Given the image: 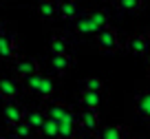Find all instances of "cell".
<instances>
[{
	"mask_svg": "<svg viewBox=\"0 0 150 139\" xmlns=\"http://www.w3.org/2000/svg\"><path fill=\"white\" fill-rule=\"evenodd\" d=\"M95 46H97L99 51H104V53H115V51H119V46H122V40H119V35H117V31L115 29H102V31L95 35Z\"/></svg>",
	"mask_w": 150,
	"mask_h": 139,
	"instance_id": "1",
	"label": "cell"
},
{
	"mask_svg": "<svg viewBox=\"0 0 150 139\" xmlns=\"http://www.w3.org/2000/svg\"><path fill=\"white\" fill-rule=\"evenodd\" d=\"M0 60H18V38L9 31L0 33Z\"/></svg>",
	"mask_w": 150,
	"mask_h": 139,
	"instance_id": "2",
	"label": "cell"
},
{
	"mask_svg": "<svg viewBox=\"0 0 150 139\" xmlns=\"http://www.w3.org/2000/svg\"><path fill=\"white\" fill-rule=\"evenodd\" d=\"M126 46H128V51H130L132 55L146 57L150 53V35L148 33H135V35L128 38Z\"/></svg>",
	"mask_w": 150,
	"mask_h": 139,
	"instance_id": "3",
	"label": "cell"
},
{
	"mask_svg": "<svg viewBox=\"0 0 150 139\" xmlns=\"http://www.w3.org/2000/svg\"><path fill=\"white\" fill-rule=\"evenodd\" d=\"M24 113L27 111H24L20 104H16L13 99H7V104L2 106V119L9 126H16V124H20V121H24Z\"/></svg>",
	"mask_w": 150,
	"mask_h": 139,
	"instance_id": "4",
	"label": "cell"
},
{
	"mask_svg": "<svg viewBox=\"0 0 150 139\" xmlns=\"http://www.w3.org/2000/svg\"><path fill=\"white\" fill-rule=\"evenodd\" d=\"M77 121H80V128L84 133H97L99 130V113L97 111L82 108V113L77 115Z\"/></svg>",
	"mask_w": 150,
	"mask_h": 139,
	"instance_id": "5",
	"label": "cell"
},
{
	"mask_svg": "<svg viewBox=\"0 0 150 139\" xmlns=\"http://www.w3.org/2000/svg\"><path fill=\"white\" fill-rule=\"evenodd\" d=\"M13 71H16L18 77L27 79L29 75L40 71V64H38V60H33V57H18V60H13Z\"/></svg>",
	"mask_w": 150,
	"mask_h": 139,
	"instance_id": "6",
	"label": "cell"
},
{
	"mask_svg": "<svg viewBox=\"0 0 150 139\" xmlns=\"http://www.w3.org/2000/svg\"><path fill=\"white\" fill-rule=\"evenodd\" d=\"M73 64L75 60L71 53H53L51 55V69L55 71V75H66Z\"/></svg>",
	"mask_w": 150,
	"mask_h": 139,
	"instance_id": "7",
	"label": "cell"
},
{
	"mask_svg": "<svg viewBox=\"0 0 150 139\" xmlns=\"http://www.w3.org/2000/svg\"><path fill=\"white\" fill-rule=\"evenodd\" d=\"M38 16L42 20H53L60 16V2L57 0H40L38 2Z\"/></svg>",
	"mask_w": 150,
	"mask_h": 139,
	"instance_id": "8",
	"label": "cell"
},
{
	"mask_svg": "<svg viewBox=\"0 0 150 139\" xmlns=\"http://www.w3.org/2000/svg\"><path fill=\"white\" fill-rule=\"evenodd\" d=\"M80 106L88 111H99L102 106V93L99 91H82L80 93Z\"/></svg>",
	"mask_w": 150,
	"mask_h": 139,
	"instance_id": "9",
	"label": "cell"
},
{
	"mask_svg": "<svg viewBox=\"0 0 150 139\" xmlns=\"http://www.w3.org/2000/svg\"><path fill=\"white\" fill-rule=\"evenodd\" d=\"M75 33H77V35H97L99 29L93 24V20L88 18V13H82L80 18H75Z\"/></svg>",
	"mask_w": 150,
	"mask_h": 139,
	"instance_id": "10",
	"label": "cell"
},
{
	"mask_svg": "<svg viewBox=\"0 0 150 139\" xmlns=\"http://www.w3.org/2000/svg\"><path fill=\"white\" fill-rule=\"evenodd\" d=\"M97 139H128V130L124 126L115 124V126H102L97 130Z\"/></svg>",
	"mask_w": 150,
	"mask_h": 139,
	"instance_id": "11",
	"label": "cell"
},
{
	"mask_svg": "<svg viewBox=\"0 0 150 139\" xmlns=\"http://www.w3.org/2000/svg\"><path fill=\"white\" fill-rule=\"evenodd\" d=\"M0 93L5 99H16L20 95V84L13 77H0Z\"/></svg>",
	"mask_w": 150,
	"mask_h": 139,
	"instance_id": "12",
	"label": "cell"
},
{
	"mask_svg": "<svg viewBox=\"0 0 150 139\" xmlns=\"http://www.w3.org/2000/svg\"><path fill=\"white\" fill-rule=\"evenodd\" d=\"M82 16V9L77 0H60V18L64 20H75Z\"/></svg>",
	"mask_w": 150,
	"mask_h": 139,
	"instance_id": "13",
	"label": "cell"
},
{
	"mask_svg": "<svg viewBox=\"0 0 150 139\" xmlns=\"http://www.w3.org/2000/svg\"><path fill=\"white\" fill-rule=\"evenodd\" d=\"M69 115H73V111H71L66 104H62V102H51L49 108H47V117H51V119H55V121L66 119Z\"/></svg>",
	"mask_w": 150,
	"mask_h": 139,
	"instance_id": "14",
	"label": "cell"
},
{
	"mask_svg": "<svg viewBox=\"0 0 150 139\" xmlns=\"http://www.w3.org/2000/svg\"><path fill=\"white\" fill-rule=\"evenodd\" d=\"M135 108H137V115L139 117H144V119L150 121V91H144V93L137 95Z\"/></svg>",
	"mask_w": 150,
	"mask_h": 139,
	"instance_id": "15",
	"label": "cell"
},
{
	"mask_svg": "<svg viewBox=\"0 0 150 139\" xmlns=\"http://www.w3.org/2000/svg\"><path fill=\"white\" fill-rule=\"evenodd\" d=\"M144 5V0H115V7L119 13H139Z\"/></svg>",
	"mask_w": 150,
	"mask_h": 139,
	"instance_id": "16",
	"label": "cell"
},
{
	"mask_svg": "<svg viewBox=\"0 0 150 139\" xmlns=\"http://www.w3.org/2000/svg\"><path fill=\"white\" fill-rule=\"evenodd\" d=\"M53 93H55V82H53V77H49V75H42V82H40V86H38L35 95L42 99H51Z\"/></svg>",
	"mask_w": 150,
	"mask_h": 139,
	"instance_id": "17",
	"label": "cell"
},
{
	"mask_svg": "<svg viewBox=\"0 0 150 139\" xmlns=\"http://www.w3.org/2000/svg\"><path fill=\"white\" fill-rule=\"evenodd\" d=\"M49 49H51V53H69L71 42H69V38H64L62 33H55V35L49 40Z\"/></svg>",
	"mask_w": 150,
	"mask_h": 139,
	"instance_id": "18",
	"label": "cell"
},
{
	"mask_svg": "<svg viewBox=\"0 0 150 139\" xmlns=\"http://www.w3.org/2000/svg\"><path fill=\"white\" fill-rule=\"evenodd\" d=\"M40 135L47 137V139H60V121L47 117V121H44L42 128H40Z\"/></svg>",
	"mask_w": 150,
	"mask_h": 139,
	"instance_id": "19",
	"label": "cell"
},
{
	"mask_svg": "<svg viewBox=\"0 0 150 139\" xmlns=\"http://www.w3.org/2000/svg\"><path fill=\"white\" fill-rule=\"evenodd\" d=\"M88 18L93 20V24L99 29V31L110 27V18H108V13H106L104 9H93V11H88Z\"/></svg>",
	"mask_w": 150,
	"mask_h": 139,
	"instance_id": "20",
	"label": "cell"
},
{
	"mask_svg": "<svg viewBox=\"0 0 150 139\" xmlns=\"http://www.w3.org/2000/svg\"><path fill=\"white\" fill-rule=\"evenodd\" d=\"M24 121H27L33 130H40L42 124L47 121V115H44L42 111H27V113H24Z\"/></svg>",
	"mask_w": 150,
	"mask_h": 139,
	"instance_id": "21",
	"label": "cell"
},
{
	"mask_svg": "<svg viewBox=\"0 0 150 139\" xmlns=\"http://www.w3.org/2000/svg\"><path fill=\"white\" fill-rule=\"evenodd\" d=\"M31 135H33V128L27 124V121H20V124L11 126L9 139H31Z\"/></svg>",
	"mask_w": 150,
	"mask_h": 139,
	"instance_id": "22",
	"label": "cell"
},
{
	"mask_svg": "<svg viewBox=\"0 0 150 139\" xmlns=\"http://www.w3.org/2000/svg\"><path fill=\"white\" fill-rule=\"evenodd\" d=\"M102 88H104V82L99 77H95V75H91V77H86L82 82V91H99L102 93Z\"/></svg>",
	"mask_w": 150,
	"mask_h": 139,
	"instance_id": "23",
	"label": "cell"
},
{
	"mask_svg": "<svg viewBox=\"0 0 150 139\" xmlns=\"http://www.w3.org/2000/svg\"><path fill=\"white\" fill-rule=\"evenodd\" d=\"M40 82H42V73L38 71V73L29 75V77L24 79V86H27V88H29L31 93H35V91H38V86H40Z\"/></svg>",
	"mask_w": 150,
	"mask_h": 139,
	"instance_id": "24",
	"label": "cell"
},
{
	"mask_svg": "<svg viewBox=\"0 0 150 139\" xmlns=\"http://www.w3.org/2000/svg\"><path fill=\"white\" fill-rule=\"evenodd\" d=\"M146 62H148V69H150V53L146 55Z\"/></svg>",
	"mask_w": 150,
	"mask_h": 139,
	"instance_id": "25",
	"label": "cell"
},
{
	"mask_svg": "<svg viewBox=\"0 0 150 139\" xmlns=\"http://www.w3.org/2000/svg\"><path fill=\"white\" fill-rule=\"evenodd\" d=\"M2 31H5V24H2V22H0V33H2Z\"/></svg>",
	"mask_w": 150,
	"mask_h": 139,
	"instance_id": "26",
	"label": "cell"
},
{
	"mask_svg": "<svg viewBox=\"0 0 150 139\" xmlns=\"http://www.w3.org/2000/svg\"><path fill=\"white\" fill-rule=\"evenodd\" d=\"M2 99H5V97H2V93H0V104H2Z\"/></svg>",
	"mask_w": 150,
	"mask_h": 139,
	"instance_id": "27",
	"label": "cell"
},
{
	"mask_svg": "<svg viewBox=\"0 0 150 139\" xmlns=\"http://www.w3.org/2000/svg\"><path fill=\"white\" fill-rule=\"evenodd\" d=\"M0 139H7V137H2V135H0Z\"/></svg>",
	"mask_w": 150,
	"mask_h": 139,
	"instance_id": "28",
	"label": "cell"
},
{
	"mask_svg": "<svg viewBox=\"0 0 150 139\" xmlns=\"http://www.w3.org/2000/svg\"><path fill=\"white\" fill-rule=\"evenodd\" d=\"M2 2H5V0H0V5H2Z\"/></svg>",
	"mask_w": 150,
	"mask_h": 139,
	"instance_id": "29",
	"label": "cell"
},
{
	"mask_svg": "<svg viewBox=\"0 0 150 139\" xmlns=\"http://www.w3.org/2000/svg\"><path fill=\"white\" fill-rule=\"evenodd\" d=\"M82 139H86V137H82Z\"/></svg>",
	"mask_w": 150,
	"mask_h": 139,
	"instance_id": "30",
	"label": "cell"
},
{
	"mask_svg": "<svg viewBox=\"0 0 150 139\" xmlns=\"http://www.w3.org/2000/svg\"><path fill=\"white\" fill-rule=\"evenodd\" d=\"M112 2H115V0H112Z\"/></svg>",
	"mask_w": 150,
	"mask_h": 139,
	"instance_id": "31",
	"label": "cell"
},
{
	"mask_svg": "<svg viewBox=\"0 0 150 139\" xmlns=\"http://www.w3.org/2000/svg\"><path fill=\"white\" fill-rule=\"evenodd\" d=\"M128 139H130V137H128Z\"/></svg>",
	"mask_w": 150,
	"mask_h": 139,
	"instance_id": "32",
	"label": "cell"
}]
</instances>
